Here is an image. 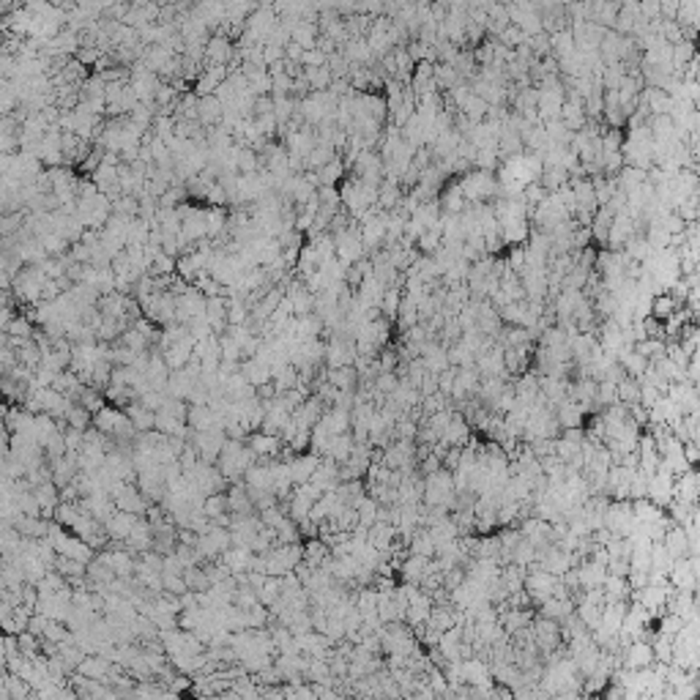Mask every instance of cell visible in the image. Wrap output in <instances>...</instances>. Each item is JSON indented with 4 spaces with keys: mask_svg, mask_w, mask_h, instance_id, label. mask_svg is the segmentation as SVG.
Returning a JSON list of instances; mask_svg holds the SVG:
<instances>
[{
    "mask_svg": "<svg viewBox=\"0 0 700 700\" xmlns=\"http://www.w3.org/2000/svg\"><path fill=\"white\" fill-rule=\"evenodd\" d=\"M137 520H140V515H134V512H124V509H115L112 515L104 520L107 536H110V539H115V542H126V536L134 531Z\"/></svg>",
    "mask_w": 700,
    "mask_h": 700,
    "instance_id": "1",
    "label": "cell"
},
{
    "mask_svg": "<svg viewBox=\"0 0 700 700\" xmlns=\"http://www.w3.org/2000/svg\"><path fill=\"white\" fill-rule=\"evenodd\" d=\"M249 446H252V452L257 454V460H274V457H279L282 446H288V443L282 441V435L252 433L249 435Z\"/></svg>",
    "mask_w": 700,
    "mask_h": 700,
    "instance_id": "2",
    "label": "cell"
},
{
    "mask_svg": "<svg viewBox=\"0 0 700 700\" xmlns=\"http://www.w3.org/2000/svg\"><path fill=\"white\" fill-rule=\"evenodd\" d=\"M290 462V476H293V484H307L309 479L315 476V471L320 468V462H323V457L320 454H298V457H293L288 460Z\"/></svg>",
    "mask_w": 700,
    "mask_h": 700,
    "instance_id": "3",
    "label": "cell"
},
{
    "mask_svg": "<svg viewBox=\"0 0 700 700\" xmlns=\"http://www.w3.org/2000/svg\"><path fill=\"white\" fill-rule=\"evenodd\" d=\"M356 345V342H353ZM348 339H342V337H334L329 342V348H326V364L329 367H350L353 361H356V350H353Z\"/></svg>",
    "mask_w": 700,
    "mask_h": 700,
    "instance_id": "4",
    "label": "cell"
},
{
    "mask_svg": "<svg viewBox=\"0 0 700 700\" xmlns=\"http://www.w3.org/2000/svg\"><path fill=\"white\" fill-rule=\"evenodd\" d=\"M361 235H356V233H350V230H339L337 233V255H339V260L350 266V263H356L358 257H361Z\"/></svg>",
    "mask_w": 700,
    "mask_h": 700,
    "instance_id": "5",
    "label": "cell"
},
{
    "mask_svg": "<svg viewBox=\"0 0 700 700\" xmlns=\"http://www.w3.org/2000/svg\"><path fill=\"white\" fill-rule=\"evenodd\" d=\"M126 547L132 553H148L153 547V528H151V523H145L143 517H140L137 525H134V531L126 536Z\"/></svg>",
    "mask_w": 700,
    "mask_h": 700,
    "instance_id": "6",
    "label": "cell"
},
{
    "mask_svg": "<svg viewBox=\"0 0 700 700\" xmlns=\"http://www.w3.org/2000/svg\"><path fill=\"white\" fill-rule=\"evenodd\" d=\"M241 372L247 375V380L252 383V386H263V383H268L271 380V364L268 361H263V358H257V356H252V358H244L241 361Z\"/></svg>",
    "mask_w": 700,
    "mask_h": 700,
    "instance_id": "7",
    "label": "cell"
},
{
    "mask_svg": "<svg viewBox=\"0 0 700 700\" xmlns=\"http://www.w3.org/2000/svg\"><path fill=\"white\" fill-rule=\"evenodd\" d=\"M126 413H129V419H132V424H134V430H137V433L156 430V411L145 408L140 399H137V402H132V405L126 408Z\"/></svg>",
    "mask_w": 700,
    "mask_h": 700,
    "instance_id": "8",
    "label": "cell"
},
{
    "mask_svg": "<svg viewBox=\"0 0 700 700\" xmlns=\"http://www.w3.org/2000/svg\"><path fill=\"white\" fill-rule=\"evenodd\" d=\"M353 449H356V438H353V435H350V433L334 435V441H331L329 454H326V457H331V460H337V462L342 465V462H348V460H350V454H353Z\"/></svg>",
    "mask_w": 700,
    "mask_h": 700,
    "instance_id": "9",
    "label": "cell"
},
{
    "mask_svg": "<svg viewBox=\"0 0 700 700\" xmlns=\"http://www.w3.org/2000/svg\"><path fill=\"white\" fill-rule=\"evenodd\" d=\"M225 104L219 102V96H203L200 99V124H219L225 115Z\"/></svg>",
    "mask_w": 700,
    "mask_h": 700,
    "instance_id": "10",
    "label": "cell"
},
{
    "mask_svg": "<svg viewBox=\"0 0 700 700\" xmlns=\"http://www.w3.org/2000/svg\"><path fill=\"white\" fill-rule=\"evenodd\" d=\"M356 375H358V372L353 370V364H350V367H329V370H326V380L334 383L337 389H342V392H353Z\"/></svg>",
    "mask_w": 700,
    "mask_h": 700,
    "instance_id": "11",
    "label": "cell"
},
{
    "mask_svg": "<svg viewBox=\"0 0 700 700\" xmlns=\"http://www.w3.org/2000/svg\"><path fill=\"white\" fill-rule=\"evenodd\" d=\"M66 421H69V427H77V430H88V424H93V413L88 411L85 405L80 402H74L69 413H66Z\"/></svg>",
    "mask_w": 700,
    "mask_h": 700,
    "instance_id": "12",
    "label": "cell"
},
{
    "mask_svg": "<svg viewBox=\"0 0 700 700\" xmlns=\"http://www.w3.org/2000/svg\"><path fill=\"white\" fill-rule=\"evenodd\" d=\"M203 512H206L211 520H216V517H222L227 509V493H214L206 498V503H203Z\"/></svg>",
    "mask_w": 700,
    "mask_h": 700,
    "instance_id": "13",
    "label": "cell"
},
{
    "mask_svg": "<svg viewBox=\"0 0 700 700\" xmlns=\"http://www.w3.org/2000/svg\"><path fill=\"white\" fill-rule=\"evenodd\" d=\"M342 170H345V165H342L339 159H331L326 167H320V186L337 184V178L342 175Z\"/></svg>",
    "mask_w": 700,
    "mask_h": 700,
    "instance_id": "14",
    "label": "cell"
},
{
    "mask_svg": "<svg viewBox=\"0 0 700 700\" xmlns=\"http://www.w3.org/2000/svg\"><path fill=\"white\" fill-rule=\"evenodd\" d=\"M375 389L380 394H394L397 389V378H394V372H380L378 375V380H375Z\"/></svg>",
    "mask_w": 700,
    "mask_h": 700,
    "instance_id": "15",
    "label": "cell"
},
{
    "mask_svg": "<svg viewBox=\"0 0 700 700\" xmlns=\"http://www.w3.org/2000/svg\"><path fill=\"white\" fill-rule=\"evenodd\" d=\"M648 654H651V651H648L646 646H635V648L629 651V665H646V662H648Z\"/></svg>",
    "mask_w": 700,
    "mask_h": 700,
    "instance_id": "16",
    "label": "cell"
},
{
    "mask_svg": "<svg viewBox=\"0 0 700 700\" xmlns=\"http://www.w3.org/2000/svg\"><path fill=\"white\" fill-rule=\"evenodd\" d=\"M208 55H211V61H225L227 58V44L225 42H211V47H208Z\"/></svg>",
    "mask_w": 700,
    "mask_h": 700,
    "instance_id": "17",
    "label": "cell"
},
{
    "mask_svg": "<svg viewBox=\"0 0 700 700\" xmlns=\"http://www.w3.org/2000/svg\"><path fill=\"white\" fill-rule=\"evenodd\" d=\"M394 367H397V356H394V350H383V353H380V370L392 372Z\"/></svg>",
    "mask_w": 700,
    "mask_h": 700,
    "instance_id": "18",
    "label": "cell"
}]
</instances>
